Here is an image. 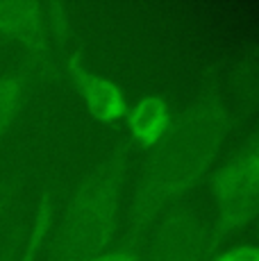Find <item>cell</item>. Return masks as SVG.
I'll list each match as a JSON object with an SVG mask.
<instances>
[{"label": "cell", "mask_w": 259, "mask_h": 261, "mask_svg": "<svg viewBox=\"0 0 259 261\" xmlns=\"http://www.w3.org/2000/svg\"><path fill=\"white\" fill-rule=\"evenodd\" d=\"M230 134V114L216 100L191 105L173 120L134 193V227H146L164 207L184 195L209 170Z\"/></svg>", "instance_id": "1"}, {"label": "cell", "mask_w": 259, "mask_h": 261, "mask_svg": "<svg viewBox=\"0 0 259 261\" xmlns=\"http://www.w3.org/2000/svg\"><path fill=\"white\" fill-rule=\"evenodd\" d=\"M127 150L118 148L80 179L62 229V259L91 261L107 250L121 207Z\"/></svg>", "instance_id": "2"}, {"label": "cell", "mask_w": 259, "mask_h": 261, "mask_svg": "<svg viewBox=\"0 0 259 261\" xmlns=\"http://www.w3.org/2000/svg\"><path fill=\"white\" fill-rule=\"evenodd\" d=\"M214 198L218 207V229L234 232L259 214V182L234 154L214 177Z\"/></svg>", "instance_id": "3"}, {"label": "cell", "mask_w": 259, "mask_h": 261, "mask_svg": "<svg viewBox=\"0 0 259 261\" xmlns=\"http://www.w3.org/2000/svg\"><path fill=\"white\" fill-rule=\"evenodd\" d=\"M68 73L75 84L80 98H82L87 112L91 114L93 120L102 125H114L118 123L127 112V102L123 95L121 87L105 75L93 73L91 68L84 64L82 55H71L68 59Z\"/></svg>", "instance_id": "4"}, {"label": "cell", "mask_w": 259, "mask_h": 261, "mask_svg": "<svg viewBox=\"0 0 259 261\" xmlns=\"http://www.w3.org/2000/svg\"><path fill=\"white\" fill-rule=\"evenodd\" d=\"M0 37L23 43L34 57L48 55L46 14L32 0H0Z\"/></svg>", "instance_id": "5"}, {"label": "cell", "mask_w": 259, "mask_h": 261, "mask_svg": "<svg viewBox=\"0 0 259 261\" xmlns=\"http://www.w3.org/2000/svg\"><path fill=\"white\" fill-rule=\"evenodd\" d=\"M209 252L207 237L193 216H177L164 227L152 261H205Z\"/></svg>", "instance_id": "6"}, {"label": "cell", "mask_w": 259, "mask_h": 261, "mask_svg": "<svg viewBox=\"0 0 259 261\" xmlns=\"http://www.w3.org/2000/svg\"><path fill=\"white\" fill-rule=\"evenodd\" d=\"M130 137L141 148H157L173 125V114L159 95H146L125 112Z\"/></svg>", "instance_id": "7"}, {"label": "cell", "mask_w": 259, "mask_h": 261, "mask_svg": "<svg viewBox=\"0 0 259 261\" xmlns=\"http://www.w3.org/2000/svg\"><path fill=\"white\" fill-rule=\"evenodd\" d=\"M53 216H55V191L46 189L41 200H39L37 214H34L32 227H30V232H28L25 245H23V252H21V257H18V261H39L41 248H43V243H46L48 232H50Z\"/></svg>", "instance_id": "8"}, {"label": "cell", "mask_w": 259, "mask_h": 261, "mask_svg": "<svg viewBox=\"0 0 259 261\" xmlns=\"http://www.w3.org/2000/svg\"><path fill=\"white\" fill-rule=\"evenodd\" d=\"M25 93V77L21 73L0 77V139L7 134L16 118Z\"/></svg>", "instance_id": "9"}, {"label": "cell", "mask_w": 259, "mask_h": 261, "mask_svg": "<svg viewBox=\"0 0 259 261\" xmlns=\"http://www.w3.org/2000/svg\"><path fill=\"white\" fill-rule=\"evenodd\" d=\"M237 157L241 159V164L246 166V170L259 182V134L250 139L241 150L237 152Z\"/></svg>", "instance_id": "10"}, {"label": "cell", "mask_w": 259, "mask_h": 261, "mask_svg": "<svg viewBox=\"0 0 259 261\" xmlns=\"http://www.w3.org/2000/svg\"><path fill=\"white\" fill-rule=\"evenodd\" d=\"M212 261H259V248L257 245H237V248L216 254Z\"/></svg>", "instance_id": "11"}, {"label": "cell", "mask_w": 259, "mask_h": 261, "mask_svg": "<svg viewBox=\"0 0 259 261\" xmlns=\"http://www.w3.org/2000/svg\"><path fill=\"white\" fill-rule=\"evenodd\" d=\"M91 261H137V257H134L130 250H114V252L98 254V257L91 259Z\"/></svg>", "instance_id": "12"}]
</instances>
